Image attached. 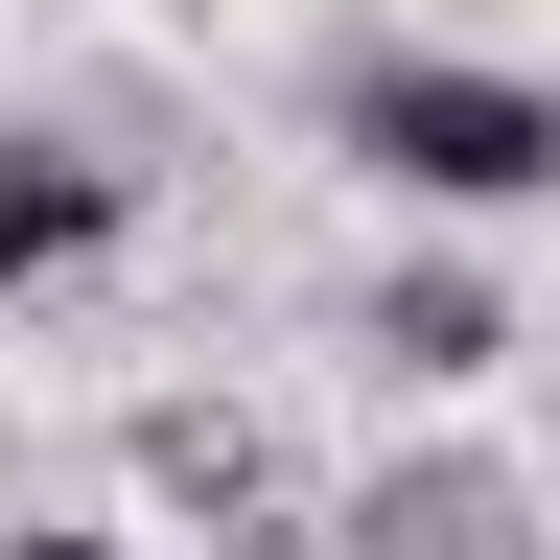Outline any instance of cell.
Here are the masks:
<instances>
[{
  "mask_svg": "<svg viewBox=\"0 0 560 560\" xmlns=\"http://www.w3.org/2000/svg\"><path fill=\"white\" fill-rule=\"evenodd\" d=\"M0 560H117V537H0Z\"/></svg>",
  "mask_w": 560,
  "mask_h": 560,
  "instance_id": "6",
  "label": "cell"
},
{
  "mask_svg": "<svg viewBox=\"0 0 560 560\" xmlns=\"http://www.w3.org/2000/svg\"><path fill=\"white\" fill-rule=\"evenodd\" d=\"M117 164H94V140H0V280H70V257H117Z\"/></svg>",
  "mask_w": 560,
  "mask_h": 560,
  "instance_id": "4",
  "label": "cell"
},
{
  "mask_svg": "<svg viewBox=\"0 0 560 560\" xmlns=\"http://www.w3.org/2000/svg\"><path fill=\"white\" fill-rule=\"evenodd\" d=\"M350 164H397L420 210H537L560 187V94L537 70H467V47H374L350 70Z\"/></svg>",
  "mask_w": 560,
  "mask_h": 560,
  "instance_id": "1",
  "label": "cell"
},
{
  "mask_svg": "<svg viewBox=\"0 0 560 560\" xmlns=\"http://www.w3.org/2000/svg\"><path fill=\"white\" fill-rule=\"evenodd\" d=\"M374 350H397V374H490V350H514V304H490L467 257H420V280H374Z\"/></svg>",
  "mask_w": 560,
  "mask_h": 560,
  "instance_id": "5",
  "label": "cell"
},
{
  "mask_svg": "<svg viewBox=\"0 0 560 560\" xmlns=\"http://www.w3.org/2000/svg\"><path fill=\"white\" fill-rule=\"evenodd\" d=\"M140 490H164V514H210V537H257V560H327L304 467H280V444H257L234 397H164V420H140Z\"/></svg>",
  "mask_w": 560,
  "mask_h": 560,
  "instance_id": "2",
  "label": "cell"
},
{
  "mask_svg": "<svg viewBox=\"0 0 560 560\" xmlns=\"http://www.w3.org/2000/svg\"><path fill=\"white\" fill-rule=\"evenodd\" d=\"M327 560H537V490L514 467H374V490H350V514H327Z\"/></svg>",
  "mask_w": 560,
  "mask_h": 560,
  "instance_id": "3",
  "label": "cell"
}]
</instances>
